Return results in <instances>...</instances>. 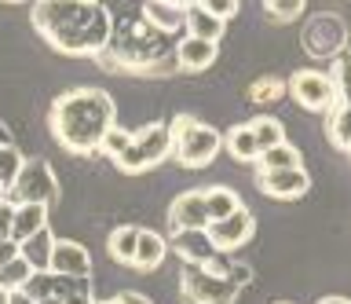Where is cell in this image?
Masks as SVG:
<instances>
[{
	"mask_svg": "<svg viewBox=\"0 0 351 304\" xmlns=\"http://www.w3.org/2000/svg\"><path fill=\"white\" fill-rule=\"evenodd\" d=\"M132 136L136 132H128V128H121V125H110V132L103 136V143H99V150L110 158V161H117L121 154H125V147L132 143Z\"/></svg>",
	"mask_w": 351,
	"mask_h": 304,
	"instance_id": "obj_30",
	"label": "cell"
},
{
	"mask_svg": "<svg viewBox=\"0 0 351 304\" xmlns=\"http://www.w3.org/2000/svg\"><path fill=\"white\" fill-rule=\"evenodd\" d=\"M183 30L191 37H202V40H216L219 45V37H223V30H227V23L223 19H216V15H208L202 4H191L183 12Z\"/></svg>",
	"mask_w": 351,
	"mask_h": 304,
	"instance_id": "obj_16",
	"label": "cell"
},
{
	"mask_svg": "<svg viewBox=\"0 0 351 304\" xmlns=\"http://www.w3.org/2000/svg\"><path fill=\"white\" fill-rule=\"evenodd\" d=\"M51 249H55L51 227H40L37 235H29L26 242H19V257L26 260L33 271H48V264H51Z\"/></svg>",
	"mask_w": 351,
	"mask_h": 304,
	"instance_id": "obj_17",
	"label": "cell"
},
{
	"mask_svg": "<svg viewBox=\"0 0 351 304\" xmlns=\"http://www.w3.org/2000/svg\"><path fill=\"white\" fill-rule=\"evenodd\" d=\"M169 136H172V158L183 169H205L213 165L216 154L223 150V136L213 125L197 121L194 114H176L169 121Z\"/></svg>",
	"mask_w": 351,
	"mask_h": 304,
	"instance_id": "obj_3",
	"label": "cell"
},
{
	"mask_svg": "<svg viewBox=\"0 0 351 304\" xmlns=\"http://www.w3.org/2000/svg\"><path fill=\"white\" fill-rule=\"evenodd\" d=\"M274 304H293V301H274Z\"/></svg>",
	"mask_w": 351,
	"mask_h": 304,
	"instance_id": "obj_43",
	"label": "cell"
},
{
	"mask_svg": "<svg viewBox=\"0 0 351 304\" xmlns=\"http://www.w3.org/2000/svg\"><path fill=\"white\" fill-rule=\"evenodd\" d=\"M37 304H62V301H59V297H40Z\"/></svg>",
	"mask_w": 351,
	"mask_h": 304,
	"instance_id": "obj_39",
	"label": "cell"
},
{
	"mask_svg": "<svg viewBox=\"0 0 351 304\" xmlns=\"http://www.w3.org/2000/svg\"><path fill=\"white\" fill-rule=\"evenodd\" d=\"M223 147L234 161H256L260 158V147H256V136H252L249 125H234L230 132L223 136Z\"/></svg>",
	"mask_w": 351,
	"mask_h": 304,
	"instance_id": "obj_22",
	"label": "cell"
},
{
	"mask_svg": "<svg viewBox=\"0 0 351 304\" xmlns=\"http://www.w3.org/2000/svg\"><path fill=\"white\" fill-rule=\"evenodd\" d=\"M260 191L271 194V198L278 202H293V198H304L307 191H311V176H307L304 165L296 169H271V172H260L256 176Z\"/></svg>",
	"mask_w": 351,
	"mask_h": 304,
	"instance_id": "obj_10",
	"label": "cell"
},
{
	"mask_svg": "<svg viewBox=\"0 0 351 304\" xmlns=\"http://www.w3.org/2000/svg\"><path fill=\"white\" fill-rule=\"evenodd\" d=\"M11 213H15V202L11 198H0V242L11 238Z\"/></svg>",
	"mask_w": 351,
	"mask_h": 304,
	"instance_id": "obj_33",
	"label": "cell"
},
{
	"mask_svg": "<svg viewBox=\"0 0 351 304\" xmlns=\"http://www.w3.org/2000/svg\"><path fill=\"white\" fill-rule=\"evenodd\" d=\"M165 4H176V8H191L194 0H165Z\"/></svg>",
	"mask_w": 351,
	"mask_h": 304,
	"instance_id": "obj_38",
	"label": "cell"
},
{
	"mask_svg": "<svg viewBox=\"0 0 351 304\" xmlns=\"http://www.w3.org/2000/svg\"><path fill=\"white\" fill-rule=\"evenodd\" d=\"M29 275H33V268H29L22 257L8 260V264H0V286H4L8 293H15V290H26Z\"/></svg>",
	"mask_w": 351,
	"mask_h": 304,
	"instance_id": "obj_28",
	"label": "cell"
},
{
	"mask_svg": "<svg viewBox=\"0 0 351 304\" xmlns=\"http://www.w3.org/2000/svg\"><path fill=\"white\" fill-rule=\"evenodd\" d=\"M256 165H260V172H271V169H296V165H300V150H296L289 139H285V143H278V147L260 150Z\"/></svg>",
	"mask_w": 351,
	"mask_h": 304,
	"instance_id": "obj_24",
	"label": "cell"
},
{
	"mask_svg": "<svg viewBox=\"0 0 351 304\" xmlns=\"http://www.w3.org/2000/svg\"><path fill=\"white\" fill-rule=\"evenodd\" d=\"M176 257L183 260V264H208V260L216 257V246L213 238L205 235V227H194V231H172V242Z\"/></svg>",
	"mask_w": 351,
	"mask_h": 304,
	"instance_id": "obj_14",
	"label": "cell"
},
{
	"mask_svg": "<svg viewBox=\"0 0 351 304\" xmlns=\"http://www.w3.org/2000/svg\"><path fill=\"white\" fill-rule=\"evenodd\" d=\"M165 158H172V136H169V121H154L147 125L143 132L132 136V143L125 147V154H121L114 165L121 172H128V176H136V172H147V169H158Z\"/></svg>",
	"mask_w": 351,
	"mask_h": 304,
	"instance_id": "obj_4",
	"label": "cell"
},
{
	"mask_svg": "<svg viewBox=\"0 0 351 304\" xmlns=\"http://www.w3.org/2000/svg\"><path fill=\"white\" fill-rule=\"evenodd\" d=\"M15 257H19V242L4 238V242H0V264H8V260H15Z\"/></svg>",
	"mask_w": 351,
	"mask_h": 304,
	"instance_id": "obj_35",
	"label": "cell"
},
{
	"mask_svg": "<svg viewBox=\"0 0 351 304\" xmlns=\"http://www.w3.org/2000/svg\"><path fill=\"white\" fill-rule=\"evenodd\" d=\"M176 70H183V73H202L208 70L213 62L219 59V45L216 40H202V37H191L186 34L180 45H176Z\"/></svg>",
	"mask_w": 351,
	"mask_h": 304,
	"instance_id": "obj_13",
	"label": "cell"
},
{
	"mask_svg": "<svg viewBox=\"0 0 351 304\" xmlns=\"http://www.w3.org/2000/svg\"><path fill=\"white\" fill-rule=\"evenodd\" d=\"M326 132H329V139H333V147L351 154V106H333V110H329Z\"/></svg>",
	"mask_w": 351,
	"mask_h": 304,
	"instance_id": "obj_26",
	"label": "cell"
},
{
	"mask_svg": "<svg viewBox=\"0 0 351 304\" xmlns=\"http://www.w3.org/2000/svg\"><path fill=\"white\" fill-rule=\"evenodd\" d=\"M205 235L213 238L216 253H234V249H241L252 235H256V216L241 205V209H234L230 216H223V220H208Z\"/></svg>",
	"mask_w": 351,
	"mask_h": 304,
	"instance_id": "obj_9",
	"label": "cell"
},
{
	"mask_svg": "<svg viewBox=\"0 0 351 304\" xmlns=\"http://www.w3.org/2000/svg\"><path fill=\"white\" fill-rule=\"evenodd\" d=\"M249 128H252V136H256V147H260V150L285 143V125L278 121V117L260 114V117H252V121H249Z\"/></svg>",
	"mask_w": 351,
	"mask_h": 304,
	"instance_id": "obj_25",
	"label": "cell"
},
{
	"mask_svg": "<svg viewBox=\"0 0 351 304\" xmlns=\"http://www.w3.org/2000/svg\"><path fill=\"white\" fill-rule=\"evenodd\" d=\"M285 95H293V100L311 114H329L337 103L326 70H296L293 78L285 81Z\"/></svg>",
	"mask_w": 351,
	"mask_h": 304,
	"instance_id": "obj_8",
	"label": "cell"
},
{
	"mask_svg": "<svg viewBox=\"0 0 351 304\" xmlns=\"http://www.w3.org/2000/svg\"><path fill=\"white\" fill-rule=\"evenodd\" d=\"M22 161H26V158H22L11 143H0V183H4V187H11V183H15Z\"/></svg>",
	"mask_w": 351,
	"mask_h": 304,
	"instance_id": "obj_31",
	"label": "cell"
},
{
	"mask_svg": "<svg viewBox=\"0 0 351 304\" xmlns=\"http://www.w3.org/2000/svg\"><path fill=\"white\" fill-rule=\"evenodd\" d=\"M40 227H48V205L15 202V213H11V242H26Z\"/></svg>",
	"mask_w": 351,
	"mask_h": 304,
	"instance_id": "obj_15",
	"label": "cell"
},
{
	"mask_svg": "<svg viewBox=\"0 0 351 304\" xmlns=\"http://www.w3.org/2000/svg\"><path fill=\"white\" fill-rule=\"evenodd\" d=\"M329 84H333V106H351V51H340L329 59Z\"/></svg>",
	"mask_w": 351,
	"mask_h": 304,
	"instance_id": "obj_21",
	"label": "cell"
},
{
	"mask_svg": "<svg viewBox=\"0 0 351 304\" xmlns=\"http://www.w3.org/2000/svg\"><path fill=\"white\" fill-rule=\"evenodd\" d=\"M0 4H29V0H0Z\"/></svg>",
	"mask_w": 351,
	"mask_h": 304,
	"instance_id": "obj_41",
	"label": "cell"
},
{
	"mask_svg": "<svg viewBox=\"0 0 351 304\" xmlns=\"http://www.w3.org/2000/svg\"><path fill=\"white\" fill-rule=\"evenodd\" d=\"M180 293L186 304H234L238 286L227 275H216L202 264H186L180 279Z\"/></svg>",
	"mask_w": 351,
	"mask_h": 304,
	"instance_id": "obj_5",
	"label": "cell"
},
{
	"mask_svg": "<svg viewBox=\"0 0 351 304\" xmlns=\"http://www.w3.org/2000/svg\"><path fill=\"white\" fill-rule=\"evenodd\" d=\"M300 40H304V51L311 59H337L340 51H344V45H348V26H344L340 15L322 12V15L307 19Z\"/></svg>",
	"mask_w": 351,
	"mask_h": 304,
	"instance_id": "obj_7",
	"label": "cell"
},
{
	"mask_svg": "<svg viewBox=\"0 0 351 304\" xmlns=\"http://www.w3.org/2000/svg\"><path fill=\"white\" fill-rule=\"evenodd\" d=\"M183 12L186 8L165 4V0H143V19H147V26L158 30V34H176V30L183 26Z\"/></svg>",
	"mask_w": 351,
	"mask_h": 304,
	"instance_id": "obj_19",
	"label": "cell"
},
{
	"mask_svg": "<svg viewBox=\"0 0 351 304\" xmlns=\"http://www.w3.org/2000/svg\"><path fill=\"white\" fill-rule=\"evenodd\" d=\"M307 0H263V12H267L271 23H293V19H300Z\"/></svg>",
	"mask_w": 351,
	"mask_h": 304,
	"instance_id": "obj_29",
	"label": "cell"
},
{
	"mask_svg": "<svg viewBox=\"0 0 351 304\" xmlns=\"http://www.w3.org/2000/svg\"><path fill=\"white\" fill-rule=\"evenodd\" d=\"M8 301H11V293H8L4 286H0V304H8Z\"/></svg>",
	"mask_w": 351,
	"mask_h": 304,
	"instance_id": "obj_40",
	"label": "cell"
},
{
	"mask_svg": "<svg viewBox=\"0 0 351 304\" xmlns=\"http://www.w3.org/2000/svg\"><path fill=\"white\" fill-rule=\"evenodd\" d=\"M11 194V202H37V205H51L59 202V176L51 172L48 161H40V158H29V161H22V169H19V176L15 183L8 187Z\"/></svg>",
	"mask_w": 351,
	"mask_h": 304,
	"instance_id": "obj_6",
	"label": "cell"
},
{
	"mask_svg": "<svg viewBox=\"0 0 351 304\" xmlns=\"http://www.w3.org/2000/svg\"><path fill=\"white\" fill-rule=\"evenodd\" d=\"M194 4H202L208 15H216V19H223V23H230V19L238 15V4H241V0H194Z\"/></svg>",
	"mask_w": 351,
	"mask_h": 304,
	"instance_id": "obj_32",
	"label": "cell"
},
{
	"mask_svg": "<svg viewBox=\"0 0 351 304\" xmlns=\"http://www.w3.org/2000/svg\"><path fill=\"white\" fill-rule=\"evenodd\" d=\"M169 227L172 231H194V227H208V209L202 191H183L176 194L169 205Z\"/></svg>",
	"mask_w": 351,
	"mask_h": 304,
	"instance_id": "obj_12",
	"label": "cell"
},
{
	"mask_svg": "<svg viewBox=\"0 0 351 304\" xmlns=\"http://www.w3.org/2000/svg\"><path fill=\"white\" fill-rule=\"evenodd\" d=\"M4 194H8V187H4V183H0V198H4Z\"/></svg>",
	"mask_w": 351,
	"mask_h": 304,
	"instance_id": "obj_42",
	"label": "cell"
},
{
	"mask_svg": "<svg viewBox=\"0 0 351 304\" xmlns=\"http://www.w3.org/2000/svg\"><path fill=\"white\" fill-rule=\"evenodd\" d=\"M249 100L256 103V106H271V103L285 100V81L274 78V73H267V78H256V81L249 84Z\"/></svg>",
	"mask_w": 351,
	"mask_h": 304,
	"instance_id": "obj_27",
	"label": "cell"
},
{
	"mask_svg": "<svg viewBox=\"0 0 351 304\" xmlns=\"http://www.w3.org/2000/svg\"><path fill=\"white\" fill-rule=\"evenodd\" d=\"M33 26L66 56H99L110 45V15L99 0H37Z\"/></svg>",
	"mask_w": 351,
	"mask_h": 304,
	"instance_id": "obj_1",
	"label": "cell"
},
{
	"mask_svg": "<svg viewBox=\"0 0 351 304\" xmlns=\"http://www.w3.org/2000/svg\"><path fill=\"white\" fill-rule=\"evenodd\" d=\"M165 257H169V242H165L158 231H139L136 260H132V268H139V271H158V268L165 264Z\"/></svg>",
	"mask_w": 351,
	"mask_h": 304,
	"instance_id": "obj_18",
	"label": "cell"
},
{
	"mask_svg": "<svg viewBox=\"0 0 351 304\" xmlns=\"http://www.w3.org/2000/svg\"><path fill=\"white\" fill-rule=\"evenodd\" d=\"M139 231H143V227H136V224H121V227H114V231H110V238H106V253H110V260H117V264H128V268H132V260H136Z\"/></svg>",
	"mask_w": 351,
	"mask_h": 304,
	"instance_id": "obj_20",
	"label": "cell"
},
{
	"mask_svg": "<svg viewBox=\"0 0 351 304\" xmlns=\"http://www.w3.org/2000/svg\"><path fill=\"white\" fill-rule=\"evenodd\" d=\"M55 143L70 154H95L110 125H117V106L103 89H73L59 95L48 110Z\"/></svg>",
	"mask_w": 351,
	"mask_h": 304,
	"instance_id": "obj_2",
	"label": "cell"
},
{
	"mask_svg": "<svg viewBox=\"0 0 351 304\" xmlns=\"http://www.w3.org/2000/svg\"><path fill=\"white\" fill-rule=\"evenodd\" d=\"M205 209H208V220H223L234 209H241V194L230 191V187H205Z\"/></svg>",
	"mask_w": 351,
	"mask_h": 304,
	"instance_id": "obj_23",
	"label": "cell"
},
{
	"mask_svg": "<svg viewBox=\"0 0 351 304\" xmlns=\"http://www.w3.org/2000/svg\"><path fill=\"white\" fill-rule=\"evenodd\" d=\"M318 304H351V301H348V297H322Z\"/></svg>",
	"mask_w": 351,
	"mask_h": 304,
	"instance_id": "obj_37",
	"label": "cell"
},
{
	"mask_svg": "<svg viewBox=\"0 0 351 304\" xmlns=\"http://www.w3.org/2000/svg\"><path fill=\"white\" fill-rule=\"evenodd\" d=\"M8 304H37V301H33L29 293H22V290H15V293H11V301H8Z\"/></svg>",
	"mask_w": 351,
	"mask_h": 304,
	"instance_id": "obj_36",
	"label": "cell"
},
{
	"mask_svg": "<svg viewBox=\"0 0 351 304\" xmlns=\"http://www.w3.org/2000/svg\"><path fill=\"white\" fill-rule=\"evenodd\" d=\"M103 304H150V297H143L136 290H125V293H114V297L103 301Z\"/></svg>",
	"mask_w": 351,
	"mask_h": 304,
	"instance_id": "obj_34",
	"label": "cell"
},
{
	"mask_svg": "<svg viewBox=\"0 0 351 304\" xmlns=\"http://www.w3.org/2000/svg\"><path fill=\"white\" fill-rule=\"evenodd\" d=\"M48 271L55 275H73V279H88L92 275V253L81 242H70V238H55L51 249V264Z\"/></svg>",
	"mask_w": 351,
	"mask_h": 304,
	"instance_id": "obj_11",
	"label": "cell"
}]
</instances>
